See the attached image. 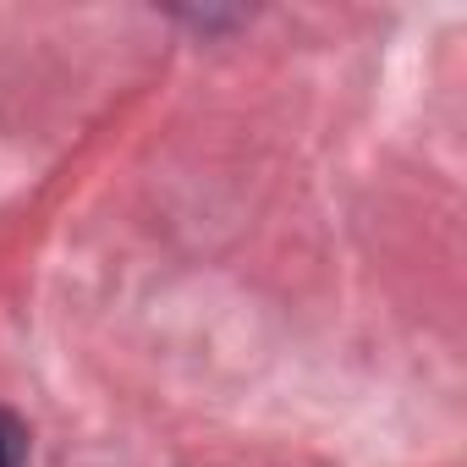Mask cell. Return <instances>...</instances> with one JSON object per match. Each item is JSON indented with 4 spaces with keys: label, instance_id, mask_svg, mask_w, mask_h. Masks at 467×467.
Returning <instances> with one entry per match:
<instances>
[{
    "label": "cell",
    "instance_id": "cell-1",
    "mask_svg": "<svg viewBox=\"0 0 467 467\" xmlns=\"http://www.w3.org/2000/svg\"><path fill=\"white\" fill-rule=\"evenodd\" d=\"M23 462H28V429L12 412H0V467H23Z\"/></svg>",
    "mask_w": 467,
    "mask_h": 467
}]
</instances>
